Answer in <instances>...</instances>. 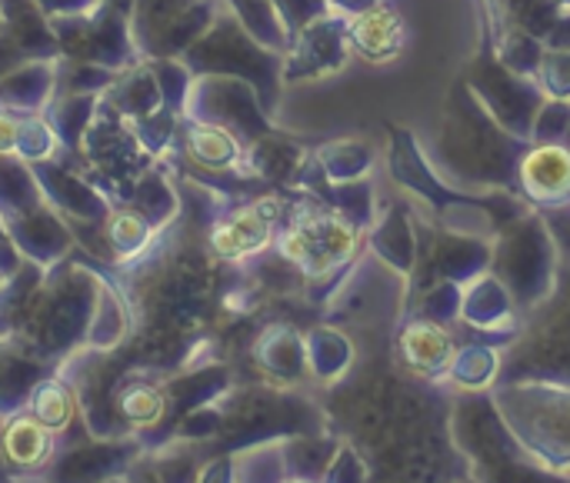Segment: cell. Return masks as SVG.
<instances>
[{"label":"cell","instance_id":"6da1fadb","mask_svg":"<svg viewBox=\"0 0 570 483\" xmlns=\"http://www.w3.org/2000/svg\"><path fill=\"white\" fill-rule=\"evenodd\" d=\"M354 247H357V230L344 217L327 214V210L301 214L281 244L284 257L314 277L341 267L354 254Z\"/></svg>","mask_w":570,"mask_h":483},{"label":"cell","instance_id":"7a4b0ae2","mask_svg":"<svg viewBox=\"0 0 570 483\" xmlns=\"http://www.w3.org/2000/svg\"><path fill=\"white\" fill-rule=\"evenodd\" d=\"M347 33H351V43L357 47V53L367 60H391L404 47V20L387 3H371L364 10H357Z\"/></svg>","mask_w":570,"mask_h":483},{"label":"cell","instance_id":"3957f363","mask_svg":"<svg viewBox=\"0 0 570 483\" xmlns=\"http://www.w3.org/2000/svg\"><path fill=\"white\" fill-rule=\"evenodd\" d=\"M524 190L538 200H561L570 194V150L561 144H541L521 164Z\"/></svg>","mask_w":570,"mask_h":483},{"label":"cell","instance_id":"277c9868","mask_svg":"<svg viewBox=\"0 0 570 483\" xmlns=\"http://www.w3.org/2000/svg\"><path fill=\"white\" fill-rule=\"evenodd\" d=\"M271 227H274V214L271 207H250L240 210L227 220H220L214 227V250L220 257H247L257 254L267 240H271Z\"/></svg>","mask_w":570,"mask_h":483},{"label":"cell","instance_id":"5b68a950","mask_svg":"<svg viewBox=\"0 0 570 483\" xmlns=\"http://www.w3.org/2000/svg\"><path fill=\"white\" fill-rule=\"evenodd\" d=\"M401 354H404V361H407L417 374L431 377V374H441V371L451 364L454 344H451V337H448L444 327L428 324V321H417V324H411V327L404 331V337H401Z\"/></svg>","mask_w":570,"mask_h":483},{"label":"cell","instance_id":"8992f818","mask_svg":"<svg viewBox=\"0 0 570 483\" xmlns=\"http://www.w3.org/2000/svg\"><path fill=\"white\" fill-rule=\"evenodd\" d=\"M3 451L20 467H30L37 461H43V454H47V427L40 421H30V417L10 424V431L3 437Z\"/></svg>","mask_w":570,"mask_h":483},{"label":"cell","instance_id":"52a82bcc","mask_svg":"<svg viewBox=\"0 0 570 483\" xmlns=\"http://www.w3.org/2000/svg\"><path fill=\"white\" fill-rule=\"evenodd\" d=\"M190 147H194L197 157H204V160H210V164H227V160L237 154L234 140H230L227 134H220V130H210V127L194 130Z\"/></svg>","mask_w":570,"mask_h":483},{"label":"cell","instance_id":"ba28073f","mask_svg":"<svg viewBox=\"0 0 570 483\" xmlns=\"http://www.w3.org/2000/svg\"><path fill=\"white\" fill-rule=\"evenodd\" d=\"M37 417H40V424L50 431V427H63L67 421H70V397L60 391V387H43L40 394H37Z\"/></svg>","mask_w":570,"mask_h":483},{"label":"cell","instance_id":"9c48e42d","mask_svg":"<svg viewBox=\"0 0 570 483\" xmlns=\"http://www.w3.org/2000/svg\"><path fill=\"white\" fill-rule=\"evenodd\" d=\"M124 411L137 424H154L160 417V394H154V391H134V394H127Z\"/></svg>","mask_w":570,"mask_h":483},{"label":"cell","instance_id":"30bf717a","mask_svg":"<svg viewBox=\"0 0 570 483\" xmlns=\"http://www.w3.org/2000/svg\"><path fill=\"white\" fill-rule=\"evenodd\" d=\"M13 137H17V127H13V120L0 117V147H10V144H13Z\"/></svg>","mask_w":570,"mask_h":483}]
</instances>
